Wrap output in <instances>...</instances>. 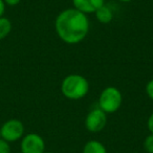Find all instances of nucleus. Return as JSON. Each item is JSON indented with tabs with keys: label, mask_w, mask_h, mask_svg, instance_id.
Instances as JSON below:
<instances>
[{
	"label": "nucleus",
	"mask_w": 153,
	"mask_h": 153,
	"mask_svg": "<svg viewBox=\"0 0 153 153\" xmlns=\"http://www.w3.org/2000/svg\"><path fill=\"white\" fill-rule=\"evenodd\" d=\"M147 126H148V129L150 131V133L153 134V112L151 113V115L149 117L148 122H147Z\"/></svg>",
	"instance_id": "obj_14"
},
{
	"label": "nucleus",
	"mask_w": 153,
	"mask_h": 153,
	"mask_svg": "<svg viewBox=\"0 0 153 153\" xmlns=\"http://www.w3.org/2000/svg\"><path fill=\"white\" fill-rule=\"evenodd\" d=\"M74 9L84 14L96 13L98 9L105 4V0H72Z\"/></svg>",
	"instance_id": "obj_7"
},
{
	"label": "nucleus",
	"mask_w": 153,
	"mask_h": 153,
	"mask_svg": "<svg viewBox=\"0 0 153 153\" xmlns=\"http://www.w3.org/2000/svg\"><path fill=\"white\" fill-rule=\"evenodd\" d=\"M123 102V96L117 87H106L99 97V108L105 113H114L120 109Z\"/></svg>",
	"instance_id": "obj_3"
},
{
	"label": "nucleus",
	"mask_w": 153,
	"mask_h": 153,
	"mask_svg": "<svg viewBox=\"0 0 153 153\" xmlns=\"http://www.w3.org/2000/svg\"><path fill=\"white\" fill-rule=\"evenodd\" d=\"M5 10V3L3 0H0V17H2L3 14H4Z\"/></svg>",
	"instance_id": "obj_16"
},
{
	"label": "nucleus",
	"mask_w": 153,
	"mask_h": 153,
	"mask_svg": "<svg viewBox=\"0 0 153 153\" xmlns=\"http://www.w3.org/2000/svg\"><path fill=\"white\" fill-rule=\"evenodd\" d=\"M107 113L101 108H94L88 112L85 119V127L90 132H100L105 128L107 123Z\"/></svg>",
	"instance_id": "obj_5"
},
{
	"label": "nucleus",
	"mask_w": 153,
	"mask_h": 153,
	"mask_svg": "<svg viewBox=\"0 0 153 153\" xmlns=\"http://www.w3.org/2000/svg\"><path fill=\"white\" fill-rule=\"evenodd\" d=\"M83 153H107L104 144L96 140H91L84 145Z\"/></svg>",
	"instance_id": "obj_9"
},
{
	"label": "nucleus",
	"mask_w": 153,
	"mask_h": 153,
	"mask_svg": "<svg viewBox=\"0 0 153 153\" xmlns=\"http://www.w3.org/2000/svg\"><path fill=\"white\" fill-rule=\"evenodd\" d=\"M57 35L67 44H78L89 32V20L86 14L76 9H66L58 15L55 21Z\"/></svg>",
	"instance_id": "obj_1"
},
{
	"label": "nucleus",
	"mask_w": 153,
	"mask_h": 153,
	"mask_svg": "<svg viewBox=\"0 0 153 153\" xmlns=\"http://www.w3.org/2000/svg\"><path fill=\"white\" fill-rule=\"evenodd\" d=\"M0 153H11V146L10 143L0 137Z\"/></svg>",
	"instance_id": "obj_12"
},
{
	"label": "nucleus",
	"mask_w": 153,
	"mask_h": 153,
	"mask_svg": "<svg viewBox=\"0 0 153 153\" xmlns=\"http://www.w3.org/2000/svg\"><path fill=\"white\" fill-rule=\"evenodd\" d=\"M61 91L69 100H80L88 94L89 83L85 76L81 74H68L62 81Z\"/></svg>",
	"instance_id": "obj_2"
},
{
	"label": "nucleus",
	"mask_w": 153,
	"mask_h": 153,
	"mask_svg": "<svg viewBox=\"0 0 153 153\" xmlns=\"http://www.w3.org/2000/svg\"><path fill=\"white\" fill-rule=\"evenodd\" d=\"M1 137L7 142H16L23 137L24 135V125L21 121L12 119L7 121L2 126H0Z\"/></svg>",
	"instance_id": "obj_4"
},
{
	"label": "nucleus",
	"mask_w": 153,
	"mask_h": 153,
	"mask_svg": "<svg viewBox=\"0 0 153 153\" xmlns=\"http://www.w3.org/2000/svg\"><path fill=\"white\" fill-rule=\"evenodd\" d=\"M3 1H4L5 4L10 5V7H14V5L19 4L21 0H3Z\"/></svg>",
	"instance_id": "obj_15"
},
{
	"label": "nucleus",
	"mask_w": 153,
	"mask_h": 153,
	"mask_svg": "<svg viewBox=\"0 0 153 153\" xmlns=\"http://www.w3.org/2000/svg\"><path fill=\"white\" fill-rule=\"evenodd\" d=\"M144 148L148 153H153V134L150 133L144 140Z\"/></svg>",
	"instance_id": "obj_11"
},
{
	"label": "nucleus",
	"mask_w": 153,
	"mask_h": 153,
	"mask_svg": "<svg viewBox=\"0 0 153 153\" xmlns=\"http://www.w3.org/2000/svg\"><path fill=\"white\" fill-rule=\"evenodd\" d=\"M44 153H53V152H44Z\"/></svg>",
	"instance_id": "obj_19"
},
{
	"label": "nucleus",
	"mask_w": 153,
	"mask_h": 153,
	"mask_svg": "<svg viewBox=\"0 0 153 153\" xmlns=\"http://www.w3.org/2000/svg\"><path fill=\"white\" fill-rule=\"evenodd\" d=\"M119 1H121V2H124V3H127V2H130V1H132V0H119Z\"/></svg>",
	"instance_id": "obj_17"
},
{
	"label": "nucleus",
	"mask_w": 153,
	"mask_h": 153,
	"mask_svg": "<svg viewBox=\"0 0 153 153\" xmlns=\"http://www.w3.org/2000/svg\"><path fill=\"white\" fill-rule=\"evenodd\" d=\"M12 30V22L7 18L0 17V40L7 38Z\"/></svg>",
	"instance_id": "obj_10"
},
{
	"label": "nucleus",
	"mask_w": 153,
	"mask_h": 153,
	"mask_svg": "<svg viewBox=\"0 0 153 153\" xmlns=\"http://www.w3.org/2000/svg\"><path fill=\"white\" fill-rule=\"evenodd\" d=\"M96 18L98 19L99 22L103 24H107L109 22L112 21L113 18V13L111 11V9L109 7H107L106 4L102 5L100 9H98L96 11Z\"/></svg>",
	"instance_id": "obj_8"
},
{
	"label": "nucleus",
	"mask_w": 153,
	"mask_h": 153,
	"mask_svg": "<svg viewBox=\"0 0 153 153\" xmlns=\"http://www.w3.org/2000/svg\"><path fill=\"white\" fill-rule=\"evenodd\" d=\"M146 94L151 100L153 101V79L147 83L146 85Z\"/></svg>",
	"instance_id": "obj_13"
},
{
	"label": "nucleus",
	"mask_w": 153,
	"mask_h": 153,
	"mask_svg": "<svg viewBox=\"0 0 153 153\" xmlns=\"http://www.w3.org/2000/svg\"><path fill=\"white\" fill-rule=\"evenodd\" d=\"M0 137H1V131H0Z\"/></svg>",
	"instance_id": "obj_18"
},
{
	"label": "nucleus",
	"mask_w": 153,
	"mask_h": 153,
	"mask_svg": "<svg viewBox=\"0 0 153 153\" xmlns=\"http://www.w3.org/2000/svg\"><path fill=\"white\" fill-rule=\"evenodd\" d=\"M20 149L21 153H44V140L37 133H28L22 137Z\"/></svg>",
	"instance_id": "obj_6"
}]
</instances>
